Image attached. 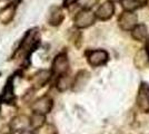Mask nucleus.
<instances>
[{"label":"nucleus","mask_w":149,"mask_h":134,"mask_svg":"<svg viewBox=\"0 0 149 134\" xmlns=\"http://www.w3.org/2000/svg\"><path fill=\"white\" fill-rule=\"evenodd\" d=\"M39 44H40V32L38 28H32L24 37L19 47V51L25 58H29L30 54L37 48Z\"/></svg>","instance_id":"obj_1"},{"label":"nucleus","mask_w":149,"mask_h":134,"mask_svg":"<svg viewBox=\"0 0 149 134\" xmlns=\"http://www.w3.org/2000/svg\"><path fill=\"white\" fill-rule=\"evenodd\" d=\"M96 19H97L96 15L91 9L84 8L76 15V17L74 18V25L78 29H85V28L93 26Z\"/></svg>","instance_id":"obj_2"},{"label":"nucleus","mask_w":149,"mask_h":134,"mask_svg":"<svg viewBox=\"0 0 149 134\" xmlns=\"http://www.w3.org/2000/svg\"><path fill=\"white\" fill-rule=\"evenodd\" d=\"M88 64L93 67L104 66L109 60V54L105 49H95L87 51Z\"/></svg>","instance_id":"obj_3"},{"label":"nucleus","mask_w":149,"mask_h":134,"mask_svg":"<svg viewBox=\"0 0 149 134\" xmlns=\"http://www.w3.org/2000/svg\"><path fill=\"white\" fill-rule=\"evenodd\" d=\"M136 104L139 109L145 113H149V84H140L136 96Z\"/></svg>","instance_id":"obj_4"},{"label":"nucleus","mask_w":149,"mask_h":134,"mask_svg":"<svg viewBox=\"0 0 149 134\" xmlns=\"http://www.w3.org/2000/svg\"><path fill=\"white\" fill-rule=\"evenodd\" d=\"M69 69V60L68 57L65 53H61L59 55H57L54 62H52V70L51 74H55L58 77L66 75V73Z\"/></svg>","instance_id":"obj_5"},{"label":"nucleus","mask_w":149,"mask_h":134,"mask_svg":"<svg viewBox=\"0 0 149 134\" xmlns=\"http://www.w3.org/2000/svg\"><path fill=\"white\" fill-rule=\"evenodd\" d=\"M117 21H118V26L120 29H123L124 32H131L132 28L138 22V17L135 13L124 11L119 15Z\"/></svg>","instance_id":"obj_6"},{"label":"nucleus","mask_w":149,"mask_h":134,"mask_svg":"<svg viewBox=\"0 0 149 134\" xmlns=\"http://www.w3.org/2000/svg\"><path fill=\"white\" fill-rule=\"evenodd\" d=\"M113 13H115V6L111 1L107 0L98 7L95 15H96V18H98L101 21H107L113 16Z\"/></svg>","instance_id":"obj_7"},{"label":"nucleus","mask_w":149,"mask_h":134,"mask_svg":"<svg viewBox=\"0 0 149 134\" xmlns=\"http://www.w3.org/2000/svg\"><path fill=\"white\" fill-rule=\"evenodd\" d=\"M52 109V100L49 96H42L39 100H37L32 105V109L35 111V113L39 114H47L49 113Z\"/></svg>","instance_id":"obj_8"},{"label":"nucleus","mask_w":149,"mask_h":134,"mask_svg":"<svg viewBox=\"0 0 149 134\" xmlns=\"http://www.w3.org/2000/svg\"><path fill=\"white\" fill-rule=\"evenodd\" d=\"M65 19L62 8L58 6H52L48 13V22L51 26H59Z\"/></svg>","instance_id":"obj_9"},{"label":"nucleus","mask_w":149,"mask_h":134,"mask_svg":"<svg viewBox=\"0 0 149 134\" xmlns=\"http://www.w3.org/2000/svg\"><path fill=\"white\" fill-rule=\"evenodd\" d=\"M17 4L18 1H13V4L8 5L5 8H2L0 10V22L1 24H9L11 20H13V16L16 13V9H17Z\"/></svg>","instance_id":"obj_10"},{"label":"nucleus","mask_w":149,"mask_h":134,"mask_svg":"<svg viewBox=\"0 0 149 134\" xmlns=\"http://www.w3.org/2000/svg\"><path fill=\"white\" fill-rule=\"evenodd\" d=\"M89 77H90V74L88 73L87 70H80V72H78V74L74 76V82L71 83L72 91L74 92H79L80 89L84 88L85 85L89 81Z\"/></svg>","instance_id":"obj_11"},{"label":"nucleus","mask_w":149,"mask_h":134,"mask_svg":"<svg viewBox=\"0 0 149 134\" xmlns=\"http://www.w3.org/2000/svg\"><path fill=\"white\" fill-rule=\"evenodd\" d=\"M147 2H148V0H123L121 6H123L124 11L135 13L136 10L146 6Z\"/></svg>","instance_id":"obj_12"},{"label":"nucleus","mask_w":149,"mask_h":134,"mask_svg":"<svg viewBox=\"0 0 149 134\" xmlns=\"http://www.w3.org/2000/svg\"><path fill=\"white\" fill-rule=\"evenodd\" d=\"M50 77H51V72L47 69H41L37 72L35 75H33V78H32V82L35 84V86L37 87H42L46 84L49 82Z\"/></svg>","instance_id":"obj_13"},{"label":"nucleus","mask_w":149,"mask_h":134,"mask_svg":"<svg viewBox=\"0 0 149 134\" xmlns=\"http://www.w3.org/2000/svg\"><path fill=\"white\" fill-rule=\"evenodd\" d=\"M148 35V28L145 24H137L131 30V37L137 41H143Z\"/></svg>","instance_id":"obj_14"},{"label":"nucleus","mask_w":149,"mask_h":134,"mask_svg":"<svg viewBox=\"0 0 149 134\" xmlns=\"http://www.w3.org/2000/svg\"><path fill=\"white\" fill-rule=\"evenodd\" d=\"M29 123H30V121L28 117H26L24 115H20V116L15 117L11 121L10 128H13V131H25L26 128H28Z\"/></svg>","instance_id":"obj_15"},{"label":"nucleus","mask_w":149,"mask_h":134,"mask_svg":"<svg viewBox=\"0 0 149 134\" xmlns=\"http://www.w3.org/2000/svg\"><path fill=\"white\" fill-rule=\"evenodd\" d=\"M15 95H13V77L10 79H8L6 86L3 88V92H2V96H1V100L3 102H11Z\"/></svg>","instance_id":"obj_16"},{"label":"nucleus","mask_w":149,"mask_h":134,"mask_svg":"<svg viewBox=\"0 0 149 134\" xmlns=\"http://www.w3.org/2000/svg\"><path fill=\"white\" fill-rule=\"evenodd\" d=\"M71 78L66 75H62V76L58 77V81H57V88L60 92H65L67 91L69 87H71Z\"/></svg>","instance_id":"obj_17"},{"label":"nucleus","mask_w":149,"mask_h":134,"mask_svg":"<svg viewBox=\"0 0 149 134\" xmlns=\"http://www.w3.org/2000/svg\"><path fill=\"white\" fill-rule=\"evenodd\" d=\"M45 121H46L45 115L39 114V113H35V114L32 115V117L30 119V124L33 128H39L45 124Z\"/></svg>","instance_id":"obj_18"},{"label":"nucleus","mask_w":149,"mask_h":134,"mask_svg":"<svg viewBox=\"0 0 149 134\" xmlns=\"http://www.w3.org/2000/svg\"><path fill=\"white\" fill-rule=\"evenodd\" d=\"M145 53H146V56L149 60V37L146 39V44H145Z\"/></svg>","instance_id":"obj_19"},{"label":"nucleus","mask_w":149,"mask_h":134,"mask_svg":"<svg viewBox=\"0 0 149 134\" xmlns=\"http://www.w3.org/2000/svg\"><path fill=\"white\" fill-rule=\"evenodd\" d=\"M78 0H63V7H69L76 4Z\"/></svg>","instance_id":"obj_20"},{"label":"nucleus","mask_w":149,"mask_h":134,"mask_svg":"<svg viewBox=\"0 0 149 134\" xmlns=\"http://www.w3.org/2000/svg\"><path fill=\"white\" fill-rule=\"evenodd\" d=\"M20 134H33L31 131H27V130H25V131H21V133Z\"/></svg>","instance_id":"obj_21"},{"label":"nucleus","mask_w":149,"mask_h":134,"mask_svg":"<svg viewBox=\"0 0 149 134\" xmlns=\"http://www.w3.org/2000/svg\"><path fill=\"white\" fill-rule=\"evenodd\" d=\"M109 1H111L112 4H113V2H121L123 0H109Z\"/></svg>","instance_id":"obj_22"},{"label":"nucleus","mask_w":149,"mask_h":134,"mask_svg":"<svg viewBox=\"0 0 149 134\" xmlns=\"http://www.w3.org/2000/svg\"><path fill=\"white\" fill-rule=\"evenodd\" d=\"M0 76H1V73H0Z\"/></svg>","instance_id":"obj_23"},{"label":"nucleus","mask_w":149,"mask_h":134,"mask_svg":"<svg viewBox=\"0 0 149 134\" xmlns=\"http://www.w3.org/2000/svg\"><path fill=\"white\" fill-rule=\"evenodd\" d=\"M1 1H5V0H1Z\"/></svg>","instance_id":"obj_24"}]
</instances>
